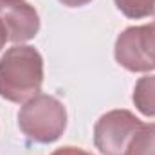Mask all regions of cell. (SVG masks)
Instances as JSON below:
<instances>
[{
	"mask_svg": "<svg viewBox=\"0 0 155 155\" xmlns=\"http://www.w3.org/2000/svg\"><path fill=\"white\" fill-rule=\"evenodd\" d=\"M43 83V58L33 45H15L0 58V97L27 103Z\"/></svg>",
	"mask_w": 155,
	"mask_h": 155,
	"instance_id": "1",
	"label": "cell"
},
{
	"mask_svg": "<svg viewBox=\"0 0 155 155\" xmlns=\"http://www.w3.org/2000/svg\"><path fill=\"white\" fill-rule=\"evenodd\" d=\"M135 108L146 117H155V74L137 79L132 94Z\"/></svg>",
	"mask_w": 155,
	"mask_h": 155,
	"instance_id": "6",
	"label": "cell"
},
{
	"mask_svg": "<svg viewBox=\"0 0 155 155\" xmlns=\"http://www.w3.org/2000/svg\"><path fill=\"white\" fill-rule=\"evenodd\" d=\"M58 2L63 4V5H67V7H81V5L90 4L92 0H58Z\"/></svg>",
	"mask_w": 155,
	"mask_h": 155,
	"instance_id": "10",
	"label": "cell"
},
{
	"mask_svg": "<svg viewBox=\"0 0 155 155\" xmlns=\"http://www.w3.org/2000/svg\"><path fill=\"white\" fill-rule=\"evenodd\" d=\"M141 126L143 121L130 110H110L94 124V144L103 155H124L128 143Z\"/></svg>",
	"mask_w": 155,
	"mask_h": 155,
	"instance_id": "4",
	"label": "cell"
},
{
	"mask_svg": "<svg viewBox=\"0 0 155 155\" xmlns=\"http://www.w3.org/2000/svg\"><path fill=\"white\" fill-rule=\"evenodd\" d=\"M18 126L29 141L40 144L54 143L67 128V108L58 97L38 94L20 108Z\"/></svg>",
	"mask_w": 155,
	"mask_h": 155,
	"instance_id": "2",
	"label": "cell"
},
{
	"mask_svg": "<svg viewBox=\"0 0 155 155\" xmlns=\"http://www.w3.org/2000/svg\"><path fill=\"white\" fill-rule=\"evenodd\" d=\"M124 155H155V123H143L128 143Z\"/></svg>",
	"mask_w": 155,
	"mask_h": 155,
	"instance_id": "7",
	"label": "cell"
},
{
	"mask_svg": "<svg viewBox=\"0 0 155 155\" xmlns=\"http://www.w3.org/2000/svg\"><path fill=\"white\" fill-rule=\"evenodd\" d=\"M5 41H7V35H5V31H4V27H2V24H0V51H2V47L5 45Z\"/></svg>",
	"mask_w": 155,
	"mask_h": 155,
	"instance_id": "11",
	"label": "cell"
},
{
	"mask_svg": "<svg viewBox=\"0 0 155 155\" xmlns=\"http://www.w3.org/2000/svg\"><path fill=\"white\" fill-rule=\"evenodd\" d=\"M51 155H92V153H88L83 148H76V146H61V148L54 150Z\"/></svg>",
	"mask_w": 155,
	"mask_h": 155,
	"instance_id": "9",
	"label": "cell"
},
{
	"mask_svg": "<svg viewBox=\"0 0 155 155\" xmlns=\"http://www.w3.org/2000/svg\"><path fill=\"white\" fill-rule=\"evenodd\" d=\"M116 7L132 20L155 16V0H114Z\"/></svg>",
	"mask_w": 155,
	"mask_h": 155,
	"instance_id": "8",
	"label": "cell"
},
{
	"mask_svg": "<svg viewBox=\"0 0 155 155\" xmlns=\"http://www.w3.org/2000/svg\"><path fill=\"white\" fill-rule=\"evenodd\" d=\"M0 24L13 43L29 41L40 31L38 11L25 0H0Z\"/></svg>",
	"mask_w": 155,
	"mask_h": 155,
	"instance_id": "5",
	"label": "cell"
},
{
	"mask_svg": "<svg viewBox=\"0 0 155 155\" xmlns=\"http://www.w3.org/2000/svg\"><path fill=\"white\" fill-rule=\"evenodd\" d=\"M114 56L130 72L155 71V22L126 27L116 40Z\"/></svg>",
	"mask_w": 155,
	"mask_h": 155,
	"instance_id": "3",
	"label": "cell"
}]
</instances>
